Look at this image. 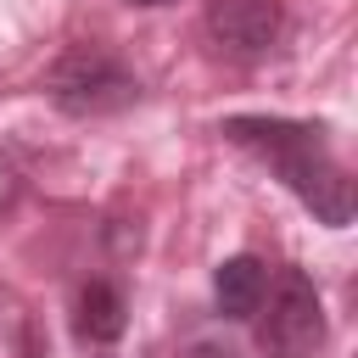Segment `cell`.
I'll use <instances>...</instances> for the list:
<instances>
[{"instance_id": "3", "label": "cell", "mask_w": 358, "mask_h": 358, "mask_svg": "<svg viewBox=\"0 0 358 358\" xmlns=\"http://www.w3.org/2000/svg\"><path fill=\"white\" fill-rule=\"evenodd\" d=\"M257 347L268 358H313L324 347V302L302 268H285L257 302Z\"/></svg>"}, {"instance_id": "6", "label": "cell", "mask_w": 358, "mask_h": 358, "mask_svg": "<svg viewBox=\"0 0 358 358\" xmlns=\"http://www.w3.org/2000/svg\"><path fill=\"white\" fill-rule=\"evenodd\" d=\"M73 330H78V341H90V347H112V341L129 330V302H123V291H117L112 280H90V285L78 291Z\"/></svg>"}, {"instance_id": "7", "label": "cell", "mask_w": 358, "mask_h": 358, "mask_svg": "<svg viewBox=\"0 0 358 358\" xmlns=\"http://www.w3.org/2000/svg\"><path fill=\"white\" fill-rule=\"evenodd\" d=\"M129 6H173V0H129Z\"/></svg>"}, {"instance_id": "2", "label": "cell", "mask_w": 358, "mask_h": 358, "mask_svg": "<svg viewBox=\"0 0 358 358\" xmlns=\"http://www.w3.org/2000/svg\"><path fill=\"white\" fill-rule=\"evenodd\" d=\"M50 101L67 117H112L123 106H134L140 78L123 67V56H112L106 45H73L56 56V67L45 73Z\"/></svg>"}, {"instance_id": "4", "label": "cell", "mask_w": 358, "mask_h": 358, "mask_svg": "<svg viewBox=\"0 0 358 358\" xmlns=\"http://www.w3.org/2000/svg\"><path fill=\"white\" fill-rule=\"evenodd\" d=\"M285 28V6L280 0H213L207 6V34L229 50V56H263Z\"/></svg>"}, {"instance_id": "1", "label": "cell", "mask_w": 358, "mask_h": 358, "mask_svg": "<svg viewBox=\"0 0 358 358\" xmlns=\"http://www.w3.org/2000/svg\"><path fill=\"white\" fill-rule=\"evenodd\" d=\"M224 134H229L241 151L263 157V162L274 168V179H280L324 229H347V224H352L358 196H352L347 168L330 157L319 123L268 117V112H241V117H224Z\"/></svg>"}, {"instance_id": "5", "label": "cell", "mask_w": 358, "mask_h": 358, "mask_svg": "<svg viewBox=\"0 0 358 358\" xmlns=\"http://www.w3.org/2000/svg\"><path fill=\"white\" fill-rule=\"evenodd\" d=\"M263 291H268V268L257 257H246V252L241 257H224L213 268V308L224 319H252L257 302H263Z\"/></svg>"}]
</instances>
